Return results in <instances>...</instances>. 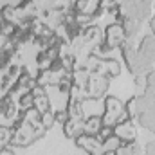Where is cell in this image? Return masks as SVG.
<instances>
[{
    "instance_id": "obj_9",
    "label": "cell",
    "mask_w": 155,
    "mask_h": 155,
    "mask_svg": "<svg viewBox=\"0 0 155 155\" xmlns=\"http://www.w3.org/2000/svg\"><path fill=\"white\" fill-rule=\"evenodd\" d=\"M61 128H63V135L67 139H72L74 141L78 135L85 134V119L83 121H79V119H69L67 123L61 124Z\"/></svg>"
},
{
    "instance_id": "obj_5",
    "label": "cell",
    "mask_w": 155,
    "mask_h": 155,
    "mask_svg": "<svg viewBox=\"0 0 155 155\" xmlns=\"http://www.w3.org/2000/svg\"><path fill=\"white\" fill-rule=\"evenodd\" d=\"M152 99H148L146 96H135V97H132V99H128V103L124 105V110H126V114H128V119L130 121H137V117L141 116L143 112H146L150 107H152Z\"/></svg>"
},
{
    "instance_id": "obj_22",
    "label": "cell",
    "mask_w": 155,
    "mask_h": 155,
    "mask_svg": "<svg viewBox=\"0 0 155 155\" xmlns=\"http://www.w3.org/2000/svg\"><path fill=\"white\" fill-rule=\"evenodd\" d=\"M35 108L40 112V116L45 114V112H49V110H52V103H51V99H49L47 94L36 96V97H35Z\"/></svg>"
},
{
    "instance_id": "obj_11",
    "label": "cell",
    "mask_w": 155,
    "mask_h": 155,
    "mask_svg": "<svg viewBox=\"0 0 155 155\" xmlns=\"http://www.w3.org/2000/svg\"><path fill=\"white\" fill-rule=\"evenodd\" d=\"M97 74H103L107 78H117L121 74V63L117 60H101L99 63V69H97Z\"/></svg>"
},
{
    "instance_id": "obj_28",
    "label": "cell",
    "mask_w": 155,
    "mask_h": 155,
    "mask_svg": "<svg viewBox=\"0 0 155 155\" xmlns=\"http://www.w3.org/2000/svg\"><path fill=\"white\" fill-rule=\"evenodd\" d=\"M74 20H76L78 25H87V24H92L94 16H90V15H79V13H74Z\"/></svg>"
},
{
    "instance_id": "obj_20",
    "label": "cell",
    "mask_w": 155,
    "mask_h": 155,
    "mask_svg": "<svg viewBox=\"0 0 155 155\" xmlns=\"http://www.w3.org/2000/svg\"><path fill=\"white\" fill-rule=\"evenodd\" d=\"M114 155H141V148L135 141L132 143H121V146L117 148Z\"/></svg>"
},
{
    "instance_id": "obj_24",
    "label": "cell",
    "mask_w": 155,
    "mask_h": 155,
    "mask_svg": "<svg viewBox=\"0 0 155 155\" xmlns=\"http://www.w3.org/2000/svg\"><path fill=\"white\" fill-rule=\"evenodd\" d=\"M51 63H52V58L47 54V51H38V54H36V65L40 67V71L49 69Z\"/></svg>"
},
{
    "instance_id": "obj_16",
    "label": "cell",
    "mask_w": 155,
    "mask_h": 155,
    "mask_svg": "<svg viewBox=\"0 0 155 155\" xmlns=\"http://www.w3.org/2000/svg\"><path fill=\"white\" fill-rule=\"evenodd\" d=\"M71 78H72V85L78 87V88H83L85 90V87H87V81H88V78H90V72L83 67H79L76 71H72L71 72Z\"/></svg>"
},
{
    "instance_id": "obj_35",
    "label": "cell",
    "mask_w": 155,
    "mask_h": 155,
    "mask_svg": "<svg viewBox=\"0 0 155 155\" xmlns=\"http://www.w3.org/2000/svg\"><path fill=\"white\" fill-rule=\"evenodd\" d=\"M132 2H141V0H132Z\"/></svg>"
},
{
    "instance_id": "obj_4",
    "label": "cell",
    "mask_w": 155,
    "mask_h": 155,
    "mask_svg": "<svg viewBox=\"0 0 155 155\" xmlns=\"http://www.w3.org/2000/svg\"><path fill=\"white\" fill-rule=\"evenodd\" d=\"M124 40H126V36H124L123 25H121L119 22L107 25L105 35H103V45H105L107 51H114L117 47H121V45L124 43Z\"/></svg>"
},
{
    "instance_id": "obj_18",
    "label": "cell",
    "mask_w": 155,
    "mask_h": 155,
    "mask_svg": "<svg viewBox=\"0 0 155 155\" xmlns=\"http://www.w3.org/2000/svg\"><path fill=\"white\" fill-rule=\"evenodd\" d=\"M139 51L155 61V36L153 35H148V36L143 38L141 45H139Z\"/></svg>"
},
{
    "instance_id": "obj_17",
    "label": "cell",
    "mask_w": 155,
    "mask_h": 155,
    "mask_svg": "<svg viewBox=\"0 0 155 155\" xmlns=\"http://www.w3.org/2000/svg\"><path fill=\"white\" fill-rule=\"evenodd\" d=\"M81 40L87 41V43H96L99 40H103V35H101V29L97 25H90L87 29H83L81 33Z\"/></svg>"
},
{
    "instance_id": "obj_14",
    "label": "cell",
    "mask_w": 155,
    "mask_h": 155,
    "mask_svg": "<svg viewBox=\"0 0 155 155\" xmlns=\"http://www.w3.org/2000/svg\"><path fill=\"white\" fill-rule=\"evenodd\" d=\"M137 121H139L141 126H144L146 130H150V132L155 134V101L152 103V107L146 112H143L141 116L137 117Z\"/></svg>"
},
{
    "instance_id": "obj_2",
    "label": "cell",
    "mask_w": 155,
    "mask_h": 155,
    "mask_svg": "<svg viewBox=\"0 0 155 155\" xmlns=\"http://www.w3.org/2000/svg\"><path fill=\"white\" fill-rule=\"evenodd\" d=\"M128 114L124 110V105L121 103V99H117L116 96H107L105 97V114L101 116L103 126H110L114 128L117 123L126 121Z\"/></svg>"
},
{
    "instance_id": "obj_29",
    "label": "cell",
    "mask_w": 155,
    "mask_h": 155,
    "mask_svg": "<svg viewBox=\"0 0 155 155\" xmlns=\"http://www.w3.org/2000/svg\"><path fill=\"white\" fill-rule=\"evenodd\" d=\"M143 96H146L148 99L155 101V87H152V85H146V87H144V94H143Z\"/></svg>"
},
{
    "instance_id": "obj_15",
    "label": "cell",
    "mask_w": 155,
    "mask_h": 155,
    "mask_svg": "<svg viewBox=\"0 0 155 155\" xmlns=\"http://www.w3.org/2000/svg\"><path fill=\"white\" fill-rule=\"evenodd\" d=\"M0 16H2V20L4 22H7L9 25H18V22H20V18H18V9L16 7H13V5H4L2 9H0Z\"/></svg>"
},
{
    "instance_id": "obj_27",
    "label": "cell",
    "mask_w": 155,
    "mask_h": 155,
    "mask_svg": "<svg viewBox=\"0 0 155 155\" xmlns=\"http://www.w3.org/2000/svg\"><path fill=\"white\" fill-rule=\"evenodd\" d=\"M71 117H69V112H67V108H60V110H54V121L58 123V124H63V123H67Z\"/></svg>"
},
{
    "instance_id": "obj_12",
    "label": "cell",
    "mask_w": 155,
    "mask_h": 155,
    "mask_svg": "<svg viewBox=\"0 0 155 155\" xmlns=\"http://www.w3.org/2000/svg\"><path fill=\"white\" fill-rule=\"evenodd\" d=\"M60 76H61V74H54L51 69H43V71H38V76L35 78V83H36L38 87H43V88H47V87L58 85V81H60Z\"/></svg>"
},
{
    "instance_id": "obj_13",
    "label": "cell",
    "mask_w": 155,
    "mask_h": 155,
    "mask_svg": "<svg viewBox=\"0 0 155 155\" xmlns=\"http://www.w3.org/2000/svg\"><path fill=\"white\" fill-rule=\"evenodd\" d=\"M121 25H123L124 36L130 38V40H134L139 33H141V29H143V24H141L139 20H134V18H124V20L121 22Z\"/></svg>"
},
{
    "instance_id": "obj_21",
    "label": "cell",
    "mask_w": 155,
    "mask_h": 155,
    "mask_svg": "<svg viewBox=\"0 0 155 155\" xmlns=\"http://www.w3.org/2000/svg\"><path fill=\"white\" fill-rule=\"evenodd\" d=\"M33 107H35V96L31 90H27L18 97V108H20V112H27Z\"/></svg>"
},
{
    "instance_id": "obj_30",
    "label": "cell",
    "mask_w": 155,
    "mask_h": 155,
    "mask_svg": "<svg viewBox=\"0 0 155 155\" xmlns=\"http://www.w3.org/2000/svg\"><path fill=\"white\" fill-rule=\"evenodd\" d=\"M0 155H16V152L13 150L11 144H7V146H2L0 148Z\"/></svg>"
},
{
    "instance_id": "obj_23",
    "label": "cell",
    "mask_w": 155,
    "mask_h": 155,
    "mask_svg": "<svg viewBox=\"0 0 155 155\" xmlns=\"http://www.w3.org/2000/svg\"><path fill=\"white\" fill-rule=\"evenodd\" d=\"M119 146H121V139L116 137V135H110L108 139H105V141L101 143V152H105V153H114Z\"/></svg>"
},
{
    "instance_id": "obj_19",
    "label": "cell",
    "mask_w": 155,
    "mask_h": 155,
    "mask_svg": "<svg viewBox=\"0 0 155 155\" xmlns=\"http://www.w3.org/2000/svg\"><path fill=\"white\" fill-rule=\"evenodd\" d=\"M103 123H101V116H90L85 119V134L90 135H97V132L101 130Z\"/></svg>"
},
{
    "instance_id": "obj_1",
    "label": "cell",
    "mask_w": 155,
    "mask_h": 155,
    "mask_svg": "<svg viewBox=\"0 0 155 155\" xmlns=\"http://www.w3.org/2000/svg\"><path fill=\"white\" fill-rule=\"evenodd\" d=\"M121 52H123V60H124L128 71L134 76H146L148 72L153 71L155 61L152 58H148L146 54H143L139 49H135L130 38H126L124 43L121 45Z\"/></svg>"
},
{
    "instance_id": "obj_31",
    "label": "cell",
    "mask_w": 155,
    "mask_h": 155,
    "mask_svg": "<svg viewBox=\"0 0 155 155\" xmlns=\"http://www.w3.org/2000/svg\"><path fill=\"white\" fill-rule=\"evenodd\" d=\"M144 81H146V85H152V87H155V69L152 71V72H148V74L144 76Z\"/></svg>"
},
{
    "instance_id": "obj_6",
    "label": "cell",
    "mask_w": 155,
    "mask_h": 155,
    "mask_svg": "<svg viewBox=\"0 0 155 155\" xmlns=\"http://www.w3.org/2000/svg\"><path fill=\"white\" fill-rule=\"evenodd\" d=\"M112 130H114V135L121 139V143H132V141H135L137 135H139V132H137L134 121H130V119L117 123Z\"/></svg>"
},
{
    "instance_id": "obj_3",
    "label": "cell",
    "mask_w": 155,
    "mask_h": 155,
    "mask_svg": "<svg viewBox=\"0 0 155 155\" xmlns=\"http://www.w3.org/2000/svg\"><path fill=\"white\" fill-rule=\"evenodd\" d=\"M108 85H110V78L103 76V74H97V72H92L90 78H88V81H87V87H85L87 99H101V97H107Z\"/></svg>"
},
{
    "instance_id": "obj_10",
    "label": "cell",
    "mask_w": 155,
    "mask_h": 155,
    "mask_svg": "<svg viewBox=\"0 0 155 155\" xmlns=\"http://www.w3.org/2000/svg\"><path fill=\"white\" fill-rule=\"evenodd\" d=\"M101 2L99 0H74L72 2V11L79 13V15H90L94 16L96 11L99 9Z\"/></svg>"
},
{
    "instance_id": "obj_8",
    "label": "cell",
    "mask_w": 155,
    "mask_h": 155,
    "mask_svg": "<svg viewBox=\"0 0 155 155\" xmlns=\"http://www.w3.org/2000/svg\"><path fill=\"white\" fill-rule=\"evenodd\" d=\"M152 15H153V0H141V2H135L134 4V9H132L130 18L139 20L143 24L144 20H150Z\"/></svg>"
},
{
    "instance_id": "obj_25",
    "label": "cell",
    "mask_w": 155,
    "mask_h": 155,
    "mask_svg": "<svg viewBox=\"0 0 155 155\" xmlns=\"http://www.w3.org/2000/svg\"><path fill=\"white\" fill-rule=\"evenodd\" d=\"M11 137H13V128L11 126H0V148L11 144Z\"/></svg>"
},
{
    "instance_id": "obj_7",
    "label": "cell",
    "mask_w": 155,
    "mask_h": 155,
    "mask_svg": "<svg viewBox=\"0 0 155 155\" xmlns=\"http://www.w3.org/2000/svg\"><path fill=\"white\" fill-rule=\"evenodd\" d=\"M78 148L85 150L88 155L92 153H101V141L96 137V135H90V134H81L74 139Z\"/></svg>"
},
{
    "instance_id": "obj_34",
    "label": "cell",
    "mask_w": 155,
    "mask_h": 155,
    "mask_svg": "<svg viewBox=\"0 0 155 155\" xmlns=\"http://www.w3.org/2000/svg\"><path fill=\"white\" fill-rule=\"evenodd\" d=\"M150 29H152V35L155 36V16L150 18Z\"/></svg>"
},
{
    "instance_id": "obj_26",
    "label": "cell",
    "mask_w": 155,
    "mask_h": 155,
    "mask_svg": "<svg viewBox=\"0 0 155 155\" xmlns=\"http://www.w3.org/2000/svg\"><path fill=\"white\" fill-rule=\"evenodd\" d=\"M40 124L45 128V130H51L54 124H56V121H54V110H49V112H45V114H41V119H40Z\"/></svg>"
},
{
    "instance_id": "obj_32",
    "label": "cell",
    "mask_w": 155,
    "mask_h": 155,
    "mask_svg": "<svg viewBox=\"0 0 155 155\" xmlns=\"http://www.w3.org/2000/svg\"><path fill=\"white\" fill-rule=\"evenodd\" d=\"M144 150H146V155H155V141H148Z\"/></svg>"
},
{
    "instance_id": "obj_33",
    "label": "cell",
    "mask_w": 155,
    "mask_h": 155,
    "mask_svg": "<svg viewBox=\"0 0 155 155\" xmlns=\"http://www.w3.org/2000/svg\"><path fill=\"white\" fill-rule=\"evenodd\" d=\"M99 2H101V5H105V7H107V5H110V4H117L119 0H99Z\"/></svg>"
}]
</instances>
